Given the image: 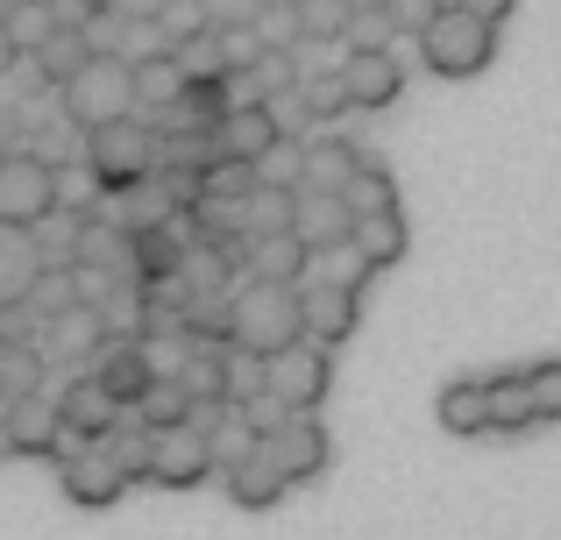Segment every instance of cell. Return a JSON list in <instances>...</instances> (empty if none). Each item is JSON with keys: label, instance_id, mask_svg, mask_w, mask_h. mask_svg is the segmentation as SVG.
<instances>
[{"label": "cell", "instance_id": "cell-20", "mask_svg": "<svg viewBox=\"0 0 561 540\" xmlns=\"http://www.w3.org/2000/svg\"><path fill=\"white\" fill-rule=\"evenodd\" d=\"M43 277V242L36 228L22 221H0V306L8 299H28V285Z\"/></svg>", "mask_w": 561, "mask_h": 540}, {"label": "cell", "instance_id": "cell-52", "mask_svg": "<svg viewBox=\"0 0 561 540\" xmlns=\"http://www.w3.org/2000/svg\"><path fill=\"white\" fill-rule=\"evenodd\" d=\"M455 8H469V14H483V22H505L519 0H455Z\"/></svg>", "mask_w": 561, "mask_h": 540}, {"label": "cell", "instance_id": "cell-7", "mask_svg": "<svg viewBox=\"0 0 561 540\" xmlns=\"http://www.w3.org/2000/svg\"><path fill=\"white\" fill-rule=\"evenodd\" d=\"M57 484H65V498H71V505H93V513H100V505H114L128 484H136V476H128V470H122V456H114V448L93 434V441H79L65 462H57Z\"/></svg>", "mask_w": 561, "mask_h": 540}, {"label": "cell", "instance_id": "cell-33", "mask_svg": "<svg viewBox=\"0 0 561 540\" xmlns=\"http://www.w3.org/2000/svg\"><path fill=\"white\" fill-rule=\"evenodd\" d=\"M28 306H36L43 320H57V313H71V306H85V299H79V264H43V277L28 285Z\"/></svg>", "mask_w": 561, "mask_h": 540}, {"label": "cell", "instance_id": "cell-5", "mask_svg": "<svg viewBox=\"0 0 561 540\" xmlns=\"http://www.w3.org/2000/svg\"><path fill=\"white\" fill-rule=\"evenodd\" d=\"M328 384H334V348L313 342V334H299L291 348L271 356V399L285 405V413H320Z\"/></svg>", "mask_w": 561, "mask_h": 540}, {"label": "cell", "instance_id": "cell-15", "mask_svg": "<svg viewBox=\"0 0 561 540\" xmlns=\"http://www.w3.org/2000/svg\"><path fill=\"white\" fill-rule=\"evenodd\" d=\"M93 377H100V384H107L114 399L128 405V413H136V405H142V391L157 384V370L142 363V342H128V334H107V348L93 356Z\"/></svg>", "mask_w": 561, "mask_h": 540}, {"label": "cell", "instance_id": "cell-12", "mask_svg": "<svg viewBox=\"0 0 561 540\" xmlns=\"http://www.w3.org/2000/svg\"><path fill=\"white\" fill-rule=\"evenodd\" d=\"M220 491H228L242 513H263V505H277L291 491V476L277 470L263 448H249V456H234V462H220Z\"/></svg>", "mask_w": 561, "mask_h": 540}, {"label": "cell", "instance_id": "cell-24", "mask_svg": "<svg viewBox=\"0 0 561 540\" xmlns=\"http://www.w3.org/2000/svg\"><path fill=\"white\" fill-rule=\"evenodd\" d=\"M220 122H228V93H220V79H185V93L157 114V128H220Z\"/></svg>", "mask_w": 561, "mask_h": 540}, {"label": "cell", "instance_id": "cell-53", "mask_svg": "<svg viewBox=\"0 0 561 540\" xmlns=\"http://www.w3.org/2000/svg\"><path fill=\"white\" fill-rule=\"evenodd\" d=\"M22 57H28V50H22V43H14V28H8V22H0V79H8V71H14V65H22Z\"/></svg>", "mask_w": 561, "mask_h": 540}, {"label": "cell", "instance_id": "cell-29", "mask_svg": "<svg viewBox=\"0 0 561 540\" xmlns=\"http://www.w3.org/2000/svg\"><path fill=\"white\" fill-rule=\"evenodd\" d=\"M185 79H192V71L179 65V50H157V57H142V65H136V107H157V114H164L171 100L185 93Z\"/></svg>", "mask_w": 561, "mask_h": 540}, {"label": "cell", "instance_id": "cell-2", "mask_svg": "<svg viewBox=\"0 0 561 540\" xmlns=\"http://www.w3.org/2000/svg\"><path fill=\"white\" fill-rule=\"evenodd\" d=\"M85 164L107 193H136V185L157 179V128L142 114H122V122L85 128Z\"/></svg>", "mask_w": 561, "mask_h": 540}, {"label": "cell", "instance_id": "cell-26", "mask_svg": "<svg viewBox=\"0 0 561 540\" xmlns=\"http://www.w3.org/2000/svg\"><path fill=\"white\" fill-rule=\"evenodd\" d=\"M348 242H356L363 256H370L377 271H391L398 256H405V214L398 207H377V214H356V228H348Z\"/></svg>", "mask_w": 561, "mask_h": 540}, {"label": "cell", "instance_id": "cell-19", "mask_svg": "<svg viewBox=\"0 0 561 540\" xmlns=\"http://www.w3.org/2000/svg\"><path fill=\"white\" fill-rule=\"evenodd\" d=\"M440 427L455 434V441H477V434H491V377H455V384H440Z\"/></svg>", "mask_w": 561, "mask_h": 540}, {"label": "cell", "instance_id": "cell-43", "mask_svg": "<svg viewBox=\"0 0 561 540\" xmlns=\"http://www.w3.org/2000/svg\"><path fill=\"white\" fill-rule=\"evenodd\" d=\"M85 43H93L100 57H122V43H128V8H122V0H107V8L85 22Z\"/></svg>", "mask_w": 561, "mask_h": 540}, {"label": "cell", "instance_id": "cell-36", "mask_svg": "<svg viewBox=\"0 0 561 540\" xmlns=\"http://www.w3.org/2000/svg\"><path fill=\"white\" fill-rule=\"evenodd\" d=\"M306 43H348V22H356V0H299Z\"/></svg>", "mask_w": 561, "mask_h": 540}, {"label": "cell", "instance_id": "cell-14", "mask_svg": "<svg viewBox=\"0 0 561 540\" xmlns=\"http://www.w3.org/2000/svg\"><path fill=\"white\" fill-rule=\"evenodd\" d=\"M107 348V313L100 306H71V313L43 320V356L50 363H85Z\"/></svg>", "mask_w": 561, "mask_h": 540}, {"label": "cell", "instance_id": "cell-31", "mask_svg": "<svg viewBox=\"0 0 561 540\" xmlns=\"http://www.w3.org/2000/svg\"><path fill=\"white\" fill-rule=\"evenodd\" d=\"M100 441H107L114 456H122V470H128V476H142V484H150V462H157V427H150L142 413H136V420L122 413L107 434H100Z\"/></svg>", "mask_w": 561, "mask_h": 540}, {"label": "cell", "instance_id": "cell-13", "mask_svg": "<svg viewBox=\"0 0 561 540\" xmlns=\"http://www.w3.org/2000/svg\"><path fill=\"white\" fill-rule=\"evenodd\" d=\"M342 85L356 107H391V100H405V71H398L391 50H348L342 57Z\"/></svg>", "mask_w": 561, "mask_h": 540}, {"label": "cell", "instance_id": "cell-40", "mask_svg": "<svg viewBox=\"0 0 561 540\" xmlns=\"http://www.w3.org/2000/svg\"><path fill=\"white\" fill-rule=\"evenodd\" d=\"M299 179H306V142H277V150H263L256 157V185H291L299 193Z\"/></svg>", "mask_w": 561, "mask_h": 540}, {"label": "cell", "instance_id": "cell-22", "mask_svg": "<svg viewBox=\"0 0 561 540\" xmlns=\"http://www.w3.org/2000/svg\"><path fill=\"white\" fill-rule=\"evenodd\" d=\"M313 271V250H306L299 235H249V277H277V285H299V277Z\"/></svg>", "mask_w": 561, "mask_h": 540}, {"label": "cell", "instance_id": "cell-48", "mask_svg": "<svg viewBox=\"0 0 561 540\" xmlns=\"http://www.w3.org/2000/svg\"><path fill=\"white\" fill-rule=\"evenodd\" d=\"M256 85H263V93H285V85H299L291 50H263V57H256Z\"/></svg>", "mask_w": 561, "mask_h": 540}, {"label": "cell", "instance_id": "cell-44", "mask_svg": "<svg viewBox=\"0 0 561 540\" xmlns=\"http://www.w3.org/2000/svg\"><path fill=\"white\" fill-rule=\"evenodd\" d=\"M157 50H171L164 22H157V14H128V43H122V57H128V65H142V57H157Z\"/></svg>", "mask_w": 561, "mask_h": 540}, {"label": "cell", "instance_id": "cell-42", "mask_svg": "<svg viewBox=\"0 0 561 540\" xmlns=\"http://www.w3.org/2000/svg\"><path fill=\"white\" fill-rule=\"evenodd\" d=\"M448 8H455V0H383V14H391V28H398V36H412V43H420L426 28H434L440 14H448Z\"/></svg>", "mask_w": 561, "mask_h": 540}, {"label": "cell", "instance_id": "cell-47", "mask_svg": "<svg viewBox=\"0 0 561 540\" xmlns=\"http://www.w3.org/2000/svg\"><path fill=\"white\" fill-rule=\"evenodd\" d=\"M0 342H43V313L28 299H8L0 306Z\"/></svg>", "mask_w": 561, "mask_h": 540}, {"label": "cell", "instance_id": "cell-32", "mask_svg": "<svg viewBox=\"0 0 561 540\" xmlns=\"http://www.w3.org/2000/svg\"><path fill=\"white\" fill-rule=\"evenodd\" d=\"M220 363H228V399H234V405L271 399V356H263V348H242V342H234Z\"/></svg>", "mask_w": 561, "mask_h": 540}, {"label": "cell", "instance_id": "cell-23", "mask_svg": "<svg viewBox=\"0 0 561 540\" xmlns=\"http://www.w3.org/2000/svg\"><path fill=\"white\" fill-rule=\"evenodd\" d=\"M85 57H93L85 28H50V36L28 50V65H36L43 85H65V79H79V71H85Z\"/></svg>", "mask_w": 561, "mask_h": 540}, {"label": "cell", "instance_id": "cell-49", "mask_svg": "<svg viewBox=\"0 0 561 540\" xmlns=\"http://www.w3.org/2000/svg\"><path fill=\"white\" fill-rule=\"evenodd\" d=\"M8 28H14V43H22V50H36V43H43V36H50V8H43V0H28V8H22V14H14V22H8Z\"/></svg>", "mask_w": 561, "mask_h": 540}, {"label": "cell", "instance_id": "cell-11", "mask_svg": "<svg viewBox=\"0 0 561 540\" xmlns=\"http://www.w3.org/2000/svg\"><path fill=\"white\" fill-rule=\"evenodd\" d=\"M299 306H306V334L328 348H342L348 334L363 328V306L348 285H328V277H313V285H299Z\"/></svg>", "mask_w": 561, "mask_h": 540}, {"label": "cell", "instance_id": "cell-18", "mask_svg": "<svg viewBox=\"0 0 561 540\" xmlns=\"http://www.w3.org/2000/svg\"><path fill=\"white\" fill-rule=\"evenodd\" d=\"M277 142H285V122H277L271 100L228 107V122H220V150H228V157H249V164H256L263 150H277Z\"/></svg>", "mask_w": 561, "mask_h": 540}, {"label": "cell", "instance_id": "cell-9", "mask_svg": "<svg viewBox=\"0 0 561 540\" xmlns=\"http://www.w3.org/2000/svg\"><path fill=\"white\" fill-rule=\"evenodd\" d=\"M263 456L277 462V470L291 476V484H306V476L328 470V427H320V413H285L263 427Z\"/></svg>", "mask_w": 561, "mask_h": 540}, {"label": "cell", "instance_id": "cell-17", "mask_svg": "<svg viewBox=\"0 0 561 540\" xmlns=\"http://www.w3.org/2000/svg\"><path fill=\"white\" fill-rule=\"evenodd\" d=\"M192 256V242L179 235L171 221H136V242H128V264H136L142 285H164V277H179Z\"/></svg>", "mask_w": 561, "mask_h": 540}, {"label": "cell", "instance_id": "cell-21", "mask_svg": "<svg viewBox=\"0 0 561 540\" xmlns=\"http://www.w3.org/2000/svg\"><path fill=\"white\" fill-rule=\"evenodd\" d=\"M348 228H356V214H348L342 193H299V221H291V235L306 242V250H334V242H348Z\"/></svg>", "mask_w": 561, "mask_h": 540}, {"label": "cell", "instance_id": "cell-1", "mask_svg": "<svg viewBox=\"0 0 561 540\" xmlns=\"http://www.w3.org/2000/svg\"><path fill=\"white\" fill-rule=\"evenodd\" d=\"M306 334V306H299V285H277V277H242L234 285V342L242 348H291Z\"/></svg>", "mask_w": 561, "mask_h": 540}, {"label": "cell", "instance_id": "cell-38", "mask_svg": "<svg viewBox=\"0 0 561 540\" xmlns=\"http://www.w3.org/2000/svg\"><path fill=\"white\" fill-rule=\"evenodd\" d=\"M157 22H164L171 50H185V43H199L206 28H214V14H206V0H164V8H157Z\"/></svg>", "mask_w": 561, "mask_h": 540}, {"label": "cell", "instance_id": "cell-3", "mask_svg": "<svg viewBox=\"0 0 561 540\" xmlns=\"http://www.w3.org/2000/svg\"><path fill=\"white\" fill-rule=\"evenodd\" d=\"M57 107L71 114L79 128H100V122H122V114H136V65L128 57H85L79 79L57 85Z\"/></svg>", "mask_w": 561, "mask_h": 540}, {"label": "cell", "instance_id": "cell-6", "mask_svg": "<svg viewBox=\"0 0 561 540\" xmlns=\"http://www.w3.org/2000/svg\"><path fill=\"white\" fill-rule=\"evenodd\" d=\"M43 214H57V164L36 150H0V221L36 228Z\"/></svg>", "mask_w": 561, "mask_h": 540}, {"label": "cell", "instance_id": "cell-39", "mask_svg": "<svg viewBox=\"0 0 561 540\" xmlns=\"http://www.w3.org/2000/svg\"><path fill=\"white\" fill-rule=\"evenodd\" d=\"M313 264H320V277H328V285H348V291H363V285H370V256H363L356 250V242H334V250H320L313 256Z\"/></svg>", "mask_w": 561, "mask_h": 540}, {"label": "cell", "instance_id": "cell-8", "mask_svg": "<svg viewBox=\"0 0 561 540\" xmlns=\"http://www.w3.org/2000/svg\"><path fill=\"white\" fill-rule=\"evenodd\" d=\"M79 441H85V434H71V427H65V413H57L50 391H36V399H14V413H8V448H14V456L65 462Z\"/></svg>", "mask_w": 561, "mask_h": 540}, {"label": "cell", "instance_id": "cell-35", "mask_svg": "<svg viewBox=\"0 0 561 540\" xmlns=\"http://www.w3.org/2000/svg\"><path fill=\"white\" fill-rule=\"evenodd\" d=\"M342 199H348V214H377V207H398V179H391L383 164H370V157H363Z\"/></svg>", "mask_w": 561, "mask_h": 540}, {"label": "cell", "instance_id": "cell-45", "mask_svg": "<svg viewBox=\"0 0 561 540\" xmlns=\"http://www.w3.org/2000/svg\"><path fill=\"white\" fill-rule=\"evenodd\" d=\"M398 28H391V14H383V0L377 8H356V22H348V50H383Z\"/></svg>", "mask_w": 561, "mask_h": 540}, {"label": "cell", "instance_id": "cell-4", "mask_svg": "<svg viewBox=\"0 0 561 540\" xmlns=\"http://www.w3.org/2000/svg\"><path fill=\"white\" fill-rule=\"evenodd\" d=\"M420 50H426V65H434L440 79H477V71L497 57V22H483V14H469V8H448L420 36Z\"/></svg>", "mask_w": 561, "mask_h": 540}, {"label": "cell", "instance_id": "cell-41", "mask_svg": "<svg viewBox=\"0 0 561 540\" xmlns=\"http://www.w3.org/2000/svg\"><path fill=\"white\" fill-rule=\"evenodd\" d=\"M256 36L271 43V50H291V43H306V22H299V0H271V8L256 14Z\"/></svg>", "mask_w": 561, "mask_h": 540}, {"label": "cell", "instance_id": "cell-27", "mask_svg": "<svg viewBox=\"0 0 561 540\" xmlns=\"http://www.w3.org/2000/svg\"><path fill=\"white\" fill-rule=\"evenodd\" d=\"M43 384H50L43 342H0V391H8V399H36Z\"/></svg>", "mask_w": 561, "mask_h": 540}, {"label": "cell", "instance_id": "cell-30", "mask_svg": "<svg viewBox=\"0 0 561 540\" xmlns=\"http://www.w3.org/2000/svg\"><path fill=\"white\" fill-rule=\"evenodd\" d=\"M534 391H526V370H505L491 377V434H526L534 427Z\"/></svg>", "mask_w": 561, "mask_h": 540}, {"label": "cell", "instance_id": "cell-34", "mask_svg": "<svg viewBox=\"0 0 561 540\" xmlns=\"http://www.w3.org/2000/svg\"><path fill=\"white\" fill-rule=\"evenodd\" d=\"M206 441H214V462H234V456H249V448H263V420L249 413V405H228V420H220Z\"/></svg>", "mask_w": 561, "mask_h": 540}, {"label": "cell", "instance_id": "cell-54", "mask_svg": "<svg viewBox=\"0 0 561 540\" xmlns=\"http://www.w3.org/2000/svg\"><path fill=\"white\" fill-rule=\"evenodd\" d=\"M28 8V0H0V22H14V14H22Z\"/></svg>", "mask_w": 561, "mask_h": 540}, {"label": "cell", "instance_id": "cell-51", "mask_svg": "<svg viewBox=\"0 0 561 540\" xmlns=\"http://www.w3.org/2000/svg\"><path fill=\"white\" fill-rule=\"evenodd\" d=\"M263 8H271V0H206V14H214V22H256Z\"/></svg>", "mask_w": 561, "mask_h": 540}, {"label": "cell", "instance_id": "cell-28", "mask_svg": "<svg viewBox=\"0 0 561 540\" xmlns=\"http://www.w3.org/2000/svg\"><path fill=\"white\" fill-rule=\"evenodd\" d=\"M291 221H299V193L291 185H256L242 199V235H285Z\"/></svg>", "mask_w": 561, "mask_h": 540}, {"label": "cell", "instance_id": "cell-50", "mask_svg": "<svg viewBox=\"0 0 561 540\" xmlns=\"http://www.w3.org/2000/svg\"><path fill=\"white\" fill-rule=\"evenodd\" d=\"M43 8H50V28H85L107 0H43Z\"/></svg>", "mask_w": 561, "mask_h": 540}, {"label": "cell", "instance_id": "cell-16", "mask_svg": "<svg viewBox=\"0 0 561 540\" xmlns=\"http://www.w3.org/2000/svg\"><path fill=\"white\" fill-rule=\"evenodd\" d=\"M57 413H65V427H71V434H85V441H93V434H107L114 420L128 413V405L114 399V391L100 384L93 370H85V377H71V384L57 391Z\"/></svg>", "mask_w": 561, "mask_h": 540}, {"label": "cell", "instance_id": "cell-25", "mask_svg": "<svg viewBox=\"0 0 561 540\" xmlns=\"http://www.w3.org/2000/svg\"><path fill=\"white\" fill-rule=\"evenodd\" d=\"M356 164H363L356 142H306V179H299V193H348Z\"/></svg>", "mask_w": 561, "mask_h": 540}, {"label": "cell", "instance_id": "cell-10", "mask_svg": "<svg viewBox=\"0 0 561 540\" xmlns=\"http://www.w3.org/2000/svg\"><path fill=\"white\" fill-rule=\"evenodd\" d=\"M220 462H214V441H206L199 427H157V462H150V484L164 491H192L206 484Z\"/></svg>", "mask_w": 561, "mask_h": 540}, {"label": "cell", "instance_id": "cell-37", "mask_svg": "<svg viewBox=\"0 0 561 540\" xmlns=\"http://www.w3.org/2000/svg\"><path fill=\"white\" fill-rule=\"evenodd\" d=\"M142 420H150V427H185L192 420V391L179 384V377H157L150 391H142V405H136Z\"/></svg>", "mask_w": 561, "mask_h": 540}, {"label": "cell", "instance_id": "cell-55", "mask_svg": "<svg viewBox=\"0 0 561 540\" xmlns=\"http://www.w3.org/2000/svg\"><path fill=\"white\" fill-rule=\"evenodd\" d=\"M0 456H14V448H8V427H0Z\"/></svg>", "mask_w": 561, "mask_h": 540}, {"label": "cell", "instance_id": "cell-46", "mask_svg": "<svg viewBox=\"0 0 561 540\" xmlns=\"http://www.w3.org/2000/svg\"><path fill=\"white\" fill-rule=\"evenodd\" d=\"M526 391H534L540 420H561V363H534V370H526Z\"/></svg>", "mask_w": 561, "mask_h": 540}]
</instances>
